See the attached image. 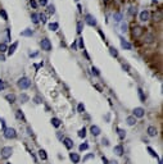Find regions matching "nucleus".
Wrapping results in <instances>:
<instances>
[{"label": "nucleus", "instance_id": "obj_1", "mask_svg": "<svg viewBox=\"0 0 163 164\" xmlns=\"http://www.w3.org/2000/svg\"><path fill=\"white\" fill-rule=\"evenodd\" d=\"M17 85H18L19 89H23V90H25V89H28V87L31 86V81H30L27 77H22V78L18 80Z\"/></svg>", "mask_w": 163, "mask_h": 164}, {"label": "nucleus", "instance_id": "obj_2", "mask_svg": "<svg viewBox=\"0 0 163 164\" xmlns=\"http://www.w3.org/2000/svg\"><path fill=\"white\" fill-rule=\"evenodd\" d=\"M144 34V30L141 28V27H139V26H134L132 27V31H131V35H132V37L134 39H139L141 35Z\"/></svg>", "mask_w": 163, "mask_h": 164}, {"label": "nucleus", "instance_id": "obj_3", "mask_svg": "<svg viewBox=\"0 0 163 164\" xmlns=\"http://www.w3.org/2000/svg\"><path fill=\"white\" fill-rule=\"evenodd\" d=\"M12 152H13V149H12V147H9V146L3 147V149H2V156H3L4 159H8V158L12 156Z\"/></svg>", "mask_w": 163, "mask_h": 164}, {"label": "nucleus", "instance_id": "obj_4", "mask_svg": "<svg viewBox=\"0 0 163 164\" xmlns=\"http://www.w3.org/2000/svg\"><path fill=\"white\" fill-rule=\"evenodd\" d=\"M41 48H42V50H45V51H50V50H51L50 40H48V39H42V40H41Z\"/></svg>", "mask_w": 163, "mask_h": 164}, {"label": "nucleus", "instance_id": "obj_5", "mask_svg": "<svg viewBox=\"0 0 163 164\" xmlns=\"http://www.w3.org/2000/svg\"><path fill=\"white\" fill-rule=\"evenodd\" d=\"M4 136L7 138H14L17 136V132L14 128H5V132H4Z\"/></svg>", "mask_w": 163, "mask_h": 164}, {"label": "nucleus", "instance_id": "obj_6", "mask_svg": "<svg viewBox=\"0 0 163 164\" xmlns=\"http://www.w3.org/2000/svg\"><path fill=\"white\" fill-rule=\"evenodd\" d=\"M85 21H86V23H88L89 26H96V19L91 14H86L85 16Z\"/></svg>", "mask_w": 163, "mask_h": 164}, {"label": "nucleus", "instance_id": "obj_7", "mask_svg": "<svg viewBox=\"0 0 163 164\" xmlns=\"http://www.w3.org/2000/svg\"><path fill=\"white\" fill-rule=\"evenodd\" d=\"M144 109L143 108H135L134 109V117H137V118H141L144 117Z\"/></svg>", "mask_w": 163, "mask_h": 164}, {"label": "nucleus", "instance_id": "obj_8", "mask_svg": "<svg viewBox=\"0 0 163 164\" xmlns=\"http://www.w3.org/2000/svg\"><path fill=\"white\" fill-rule=\"evenodd\" d=\"M121 46H122L123 49H126V50H130V49L132 48V45H131V44H130L128 41H126L123 37H121Z\"/></svg>", "mask_w": 163, "mask_h": 164}, {"label": "nucleus", "instance_id": "obj_9", "mask_svg": "<svg viewBox=\"0 0 163 164\" xmlns=\"http://www.w3.org/2000/svg\"><path fill=\"white\" fill-rule=\"evenodd\" d=\"M157 133H158V131H157V128H155V127H153V126L148 127V135H149L150 137L157 136Z\"/></svg>", "mask_w": 163, "mask_h": 164}, {"label": "nucleus", "instance_id": "obj_10", "mask_svg": "<svg viewBox=\"0 0 163 164\" xmlns=\"http://www.w3.org/2000/svg\"><path fill=\"white\" fill-rule=\"evenodd\" d=\"M149 12L148 10H143V12L140 13V21H143V22H146L148 19H149Z\"/></svg>", "mask_w": 163, "mask_h": 164}, {"label": "nucleus", "instance_id": "obj_11", "mask_svg": "<svg viewBox=\"0 0 163 164\" xmlns=\"http://www.w3.org/2000/svg\"><path fill=\"white\" fill-rule=\"evenodd\" d=\"M63 144H64V146H66L68 150L73 147V142H72V140H71V138H68V137H66V138L63 140Z\"/></svg>", "mask_w": 163, "mask_h": 164}, {"label": "nucleus", "instance_id": "obj_12", "mask_svg": "<svg viewBox=\"0 0 163 164\" xmlns=\"http://www.w3.org/2000/svg\"><path fill=\"white\" fill-rule=\"evenodd\" d=\"M153 19H154L155 22L162 21V10H157V12L153 13Z\"/></svg>", "mask_w": 163, "mask_h": 164}, {"label": "nucleus", "instance_id": "obj_13", "mask_svg": "<svg viewBox=\"0 0 163 164\" xmlns=\"http://www.w3.org/2000/svg\"><path fill=\"white\" fill-rule=\"evenodd\" d=\"M34 35V31L30 30V28H26L25 31L21 32V36H25V37H28V36H32Z\"/></svg>", "mask_w": 163, "mask_h": 164}, {"label": "nucleus", "instance_id": "obj_14", "mask_svg": "<svg viewBox=\"0 0 163 164\" xmlns=\"http://www.w3.org/2000/svg\"><path fill=\"white\" fill-rule=\"evenodd\" d=\"M17 46H18V42H13V45L10 46L9 49H8V55H10V57H12V54H13V53L16 51Z\"/></svg>", "mask_w": 163, "mask_h": 164}, {"label": "nucleus", "instance_id": "obj_15", "mask_svg": "<svg viewBox=\"0 0 163 164\" xmlns=\"http://www.w3.org/2000/svg\"><path fill=\"white\" fill-rule=\"evenodd\" d=\"M90 131H91V133H93L94 136H98V135L100 133V128L98 127V126H91Z\"/></svg>", "mask_w": 163, "mask_h": 164}, {"label": "nucleus", "instance_id": "obj_16", "mask_svg": "<svg viewBox=\"0 0 163 164\" xmlns=\"http://www.w3.org/2000/svg\"><path fill=\"white\" fill-rule=\"evenodd\" d=\"M114 152H116V155H118V156H121V155L123 154V147H122L121 145H118V146H116V147H114Z\"/></svg>", "mask_w": 163, "mask_h": 164}, {"label": "nucleus", "instance_id": "obj_17", "mask_svg": "<svg viewBox=\"0 0 163 164\" xmlns=\"http://www.w3.org/2000/svg\"><path fill=\"white\" fill-rule=\"evenodd\" d=\"M69 158H71V160H72L73 163H78V160H80V155H78V154H74V152H71Z\"/></svg>", "mask_w": 163, "mask_h": 164}, {"label": "nucleus", "instance_id": "obj_18", "mask_svg": "<svg viewBox=\"0 0 163 164\" xmlns=\"http://www.w3.org/2000/svg\"><path fill=\"white\" fill-rule=\"evenodd\" d=\"M5 99H7L9 103H14V101H16V95H13V94H8V95L5 96Z\"/></svg>", "mask_w": 163, "mask_h": 164}, {"label": "nucleus", "instance_id": "obj_19", "mask_svg": "<svg viewBox=\"0 0 163 164\" xmlns=\"http://www.w3.org/2000/svg\"><path fill=\"white\" fill-rule=\"evenodd\" d=\"M109 53H111V55H112V57H114V58H117V57H118V51H117V49H116V48H113V46H111V48H109Z\"/></svg>", "mask_w": 163, "mask_h": 164}, {"label": "nucleus", "instance_id": "obj_20", "mask_svg": "<svg viewBox=\"0 0 163 164\" xmlns=\"http://www.w3.org/2000/svg\"><path fill=\"white\" fill-rule=\"evenodd\" d=\"M39 156H40V158H41L42 160H46V159H48V155H46L45 150H42V149H41V150L39 151Z\"/></svg>", "mask_w": 163, "mask_h": 164}, {"label": "nucleus", "instance_id": "obj_21", "mask_svg": "<svg viewBox=\"0 0 163 164\" xmlns=\"http://www.w3.org/2000/svg\"><path fill=\"white\" fill-rule=\"evenodd\" d=\"M135 123H136L135 117H128V118H127V124H128V126H134Z\"/></svg>", "mask_w": 163, "mask_h": 164}, {"label": "nucleus", "instance_id": "obj_22", "mask_svg": "<svg viewBox=\"0 0 163 164\" xmlns=\"http://www.w3.org/2000/svg\"><path fill=\"white\" fill-rule=\"evenodd\" d=\"M58 27H59V25L55 23V22H54V23H49V30H50V31H57Z\"/></svg>", "mask_w": 163, "mask_h": 164}, {"label": "nucleus", "instance_id": "obj_23", "mask_svg": "<svg viewBox=\"0 0 163 164\" xmlns=\"http://www.w3.org/2000/svg\"><path fill=\"white\" fill-rule=\"evenodd\" d=\"M117 132H118V136H119V138H125V136H126V131H125V129L118 128V129H117Z\"/></svg>", "mask_w": 163, "mask_h": 164}, {"label": "nucleus", "instance_id": "obj_24", "mask_svg": "<svg viewBox=\"0 0 163 164\" xmlns=\"http://www.w3.org/2000/svg\"><path fill=\"white\" fill-rule=\"evenodd\" d=\"M51 124H53L54 127H59V126H60V121H59L58 118H53V119H51Z\"/></svg>", "mask_w": 163, "mask_h": 164}, {"label": "nucleus", "instance_id": "obj_25", "mask_svg": "<svg viewBox=\"0 0 163 164\" xmlns=\"http://www.w3.org/2000/svg\"><path fill=\"white\" fill-rule=\"evenodd\" d=\"M113 19H114L116 22H121L122 14H121V13H114V14H113Z\"/></svg>", "mask_w": 163, "mask_h": 164}, {"label": "nucleus", "instance_id": "obj_26", "mask_svg": "<svg viewBox=\"0 0 163 164\" xmlns=\"http://www.w3.org/2000/svg\"><path fill=\"white\" fill-rule=\"evenodd\" d=\"M17 117H18L19 119H22L23 122H26V118H25V115H23L22 110H17Z\"/></svg>", "mask_w": 163, "mask_h": 164}, {"label": "nucleus", "instance_id": "obj_27", "mask_svg": "<svg viewBox=\"0 0 163 164\" xmlns=\"http://www.w3.org/2000/svg\"><path fill=\"white\" fill-rule=\"evenodd\" d=\"M0 17H3V19H4V21H8V14H7V12H5L4 9L0 10Z\"/></svg>", "mask_w": 163, "mask_h": 164}, {"label": "nucleus", "instance_id": "obj_28", "mask_svg": "<svg viewBox=\"0 0 163 164\" xmlns=\"http://www.w3.org/2000/svg\"><path fill=\"white\" fill-rule=\"evenodd\" d=\"M137 92H139V96H140V100L145 103V96H144V94H143V90L139 89V90H137Z\"/></svg>", "mask_w": 163, "mask_h": 164}, {"label": "nucleus", "instance_id": "obj_29", "mask_svg": "<svg viewBox=\"0 0 163 164\" xmlns=\"http://www.w3.org/2000/svg\"><path fill=\"white\" fill-rule=\"evenodd\" d=\"M127 28H128V25L126 23V22H122V23H121V31H122V32H126Z\"/></svg>", "mask_w": 163, "mask_h": 164}, {"label": "nucleus", "instance_id": "obj_30", "mask_svg": "<svg viewBox=\"0 0 163 164\" xmlns=\"http://www.w3.org/2000/svg\"><path fill=\"white\" fill-rule=\"evenodd\" d=\"M7 50H8V48H7V44L2 42V44H0V53H4V51H7Z\"/></svg>", "mask_w": 163, "mask_h": 164}, {"label": "nucleus", "instance_id": "obj_31", "mask_svg": "<svg viewBox=\"0 0 163 164\" xmlns=\"http://www.w3.org/2000/svg\"><path fill=\"white\" fill-rule=\"evenodd\" d=\"M37 16H39V21H41L42 23H45V22H46V16L42 14V13H41V14H37Z\"/></svg>", "mask_w": 163, "mask_h": 164}, {"label": "nucleus", "instance_id": "obj_32", "mask_svg": "<svg viewBox=\"0 0 163 164\" xmlns=\"http://www.w3.org/2000/svg\"><path fill=\"white\" fill-rule=\"evenodd\" d=\"M85 136H86V129H85V128L80 129V131H78V137L82 138V137H85Z\"/></svg>", "mask_w": 163, "mask_h": 164}, {"label": "nucleus", "instance_id": "obj_33", "mask_svg": "<svg viewBox=\"0 0 163 164\" xmlns=\"http://www.w3.org/2000/svg\"><path fill=\"white\" fill-rule=\"evenodd\" d=\"M31 19H32V22H34V23H37V22H39V16L34 13V14L31 16Z\"/></svg>", "mask_w": 163, "mask_h": 164}, {"label": "nucleus", "instance_id": "obj_34", "mask_svg": "<svg viewBox=\"0 0 163 164\" xmlns=\"http://www.w3.org/2000/svg\"><path fill=\"white\" fill-rule=\"evenodd\" d=\"M82 28H84L82 22H78V23H77V32H78V34H81V32H82Z\"/></svg>", "mask_w": 163, "mask_h": 164}, {"label": "nucleus", "instance_id": "obj_35", "mask_svg": "<svg viewBox=\"0 0 163 164\" xmlns=\"http://www.w3.org/2000/svg\"><path fill=\"white\" fill-rule=\"evenodd\" d=\"M128 14H130V16H135V14H136V8H134V7H131V8H130V10H128Z\"/></svg>", "mask_w": 163, "mask_h": 164}, {"label": "nucleus", "instance_id": "obj_36", "mask_svg": "<svg viewBox=\"0 0 163 164\" xmlns=\"http://www.w3.org/2000/svg\"><path fill=\"white\" fill-rule=\"evenodd\" d=\"M148 151H149V152H150V154H151V155H153V156H155V158H158V154H157V152H155V151H154L153 149H151V147H148Z\"/></svg>", "mask_w": 163, "mask_h": 164}, {"label": "nucleus", "instance_id": "obj_37", "mask_svg": "<svg viewBox=\"0 0 163 164\" xmlns=\"http://www.w3.org/2000/svg\"><path fill=\"white\" fill-rule=\"evenodd\" d=\"M88 147H89L88 144H82V145H80V151H84V150H86Z\"/></svg>", "mask_w": 163, "mask_h": 164}, {"label": "nucleus", "instance_id": "obj_38", "mask_svg": "<svg viewBox=\"0 0 163 164\" xmlns=\"http://www.w3.org/2000/svg\"><path fill=\"white\" fill-rule=\"evenodd\" d=\"M48 10H49V13H54L55 8H54V5H48Z\"/></svg>", "mask_w": 163, "mask_h": 164}, {"label": "nucleus", "instance_id": "obj_39", "mask_svg": "<svg viewBox=\"0 0 163 164\" xmlns=\"http://www.w3.org/2000/svg\"><path fill=\"white\" fill-rule=\"evenodd\" d=\"M77 110H78L80 113H82V112L85 110V106H84V104H78V108H77Z\"/></svg>", "mask_w": 163, "mask_h": 164}, {"label": "nucleus", "instance_id": "obj_40", "mask_svg": "<svg viewBox=\"0 0 163 164\" xmlns=\"http://www.w3.org/2000/svg\"><path fill=\"white\" fill-rule=\"evenodd\" d=\"M21 100H22L23 103H26V101L28 100V96H27V95H25V94H23V95H21Z\"/></svg>", "mask_w": 163, "mask_h": 164}, {"label": "nucleus", "instance_id": "obj_41", "mask_svg": "<svg viewBox=\"0 0 163 164\" xmlns=\"http://www.w3.org/2000/svg\"><path fill=\"white\" fill-rule=\"evenodd\" d=\"M91 71H93V73H94L95 76H99V74H100V72L98 71V68H95V67H93V68H91Z\"/></svg>", "mask_w": 163, "mask_h": 164}, {"label": "nucleus", "instance_id": "obj_42", "mask_svg": "<svg viewBox=\"0 0 163 164\" xmlns=\"http://www.w3.org/2000/svg\"><path fill=\"white\" fill-rule=\"evenodd\" d=\"M39 4L44 7V5H46V4H48V0H39Z\"/></svg>", "mask_w": 163, "mask_h": 164}, {"label": "nucleus", "instance_id": "obj_43", "mask_svg": "<svg viewBox=\"0 0 163 164\" xmlns=\"http://www.w3.org/2000/svg\"><path fill=\"white\" fill-rule=\"evenodd\" d=\"M30 4H31L32 8H36V7H37V3L35 2V0H31V3H30Z\"/></svg>", "mask_w": 163, "mask_h": 164}, {"label": "nucleus", "instance_id": "obj_44", "mask_svg": "<svg viewBox=\"0 0 163 164\" xmlns=\"http://www.w3.org/2000/svg\"><path fill=\"white\" fill-rule=\"evenodd\" d=\"M4 87H5V83H4V81H2V80H0V91H2V90L4 89Z\"/></svg>", "mask_w": 163, "mask_h": 164}, {"label": "nucleus", "instance_id": "obj_45", "mask_svg": "<svg viewBox=\"0 0 163 164\" xmlns=\"http://www.w3.org/2000/svg\"><path fill=\"white\" fill-rule=\"evenodd\" d=\"M84 39H78V45H80V48L82 49L84 48V41H82Z\"/></svg>", "mask_w": 163, "mask_h": 164}, {"label": "nucleus", "instance_id": "obj_46", "mask_svg": "<svg viewBox=\"0 0 163 164\" xmlns=\"http://www.w3.org/2000/svg\"><path fill=\"white\" fill-rule=\"evenodd\" d=\"M91 158H94V155H93V154H89L88 156H85V158H84V161H86L88 159H91Z\"/></svg>", "mask_w": 163, "mask_h": 164}, {"label": "nucleus", "instance_id": "obj_47", "mask_svg": "<svg viewBox=\"0 0 163 164\" xmlns=\"http://www.w3.org/2000/svg\"><path fill=\"white\" fill-rule=\"evenodd\" d=\"M151 39H153V36H151V35H148V37H146V42H151V41H153Z\"/></svg>", "mask_w": 163, "mask_h": 164}, {"label": "nucleus", "instance_id": "obj_48", "mask_svg": "<svg viewBox=\"0 0 163 164\" xmlns=\"http://www.w3.org/2000/svg\"><path fill=\"white\" fill-rule=\"evenodd\" d=\"M102 142H103L105 146H108V145H109V142H108V140H107V138H103V141H102Z\"/></svg>", "mask_w": 163, "mask_h": 164}, {"label": "nucleus", "instance_id": "obj_49", "mask_svg": "<svg viewBox=\"0 0 163 164\" xmlns=\"http://www.w3.org/2000/svg\"><path fill=\"white\" fill-rule=\"evenodd\" d=\"M102 160H103V163H104V164H109V163H108V159H107L105 156H103V158H102Z\"/></svg>", "mask_w": 163, "mask_h": 164}, {"label": "nucleus", "instance_id": "obj_50", "mask_svg": "<svg viewBox=\"0 0 163 164\" xmlns=\"http://www.w3.org/2000/svg\"><path fill=\"white\" fill-rule=\"evenodd\" d=\"M71 48H72V49H76V42H73V44H72Z\"/></svg>", "mask_w": 163, "mask_h": 164}, {"label": "nucleus", "instance_id": "obj_51", "mask_svg": "<svg viewBox=\"0 0 163 164\" xmlns=\"http://www.w3.org/2000/svg\"><path fill=\"white\" fill-rule=\"evenodd\" d=\"M151 2H153V3H158V2H159V0H151Z\"/></svg>", "mask_w": 163, "mask_h": 164}, {"label": "nucleus", "instance_id": "obj_52", "mask_svg": "<svg viewBox=\"0 0 163 164\" xmlns=\"http://www.w3.org/2000/svg\"><path fill=\"white\" fill-rule=\"evenodd\" d=\"M105 2H108V0H105Z\"/></svg>", "mask_w": 163, "mask_h": 164}, {"label": "nucleus", "instance_id": "obj_53", "mask_svg": "<svg viewBox=\"0 0 163 164\" xmlns=\"http://www.w3.org/2000/svg\"><path fill=\"white\" fill-rule=\"evenodd\" d=\"M7 164H9V163H7Z\"/></svg>", "mask_w": 163, "mask_h": 164}]
</instances>
